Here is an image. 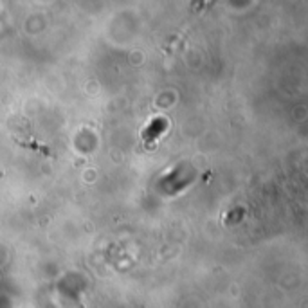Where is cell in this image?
Masks as SVG:
<instances>
[{
    "label": "cell",
    "instance_id": "obj_1",
    "mask_svg": "<svg viewBox=\"0 0 308 308\" xmlns=\"http://www.w3.org/2000/svg\"><path fill=\"white\" fill-rule=\"evenodd\" d=\"M150 128H152V134H146L144 135V139H155L157 135L161 134V132L166 128V121L164 119H161V121H159V127H155V121H153L152 125H150ZM150 128H148V130H150Z\"/></svg>",
    "mask_w": 308,
    "mask_h": 308
}]
</instances>
